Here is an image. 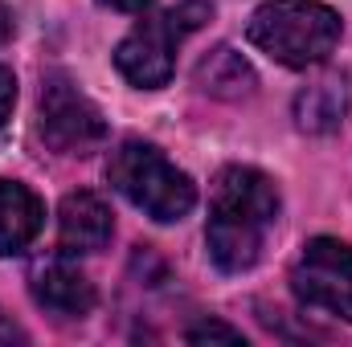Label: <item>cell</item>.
Returning a JSON list of instances; mask_svg holds the SVG:
<instances>
[{"label": "cell", "mask_w": 352, "mask_h": 347, "mask_svg": "<svg viewBox=\"0 0 352 347\" xmlns=\"http://www.w3.org/2000/svg\"><path fill=\"white\" fill-rule=\"evenodd\" d=\"M278 221V188L254 168H226L209 200V258L226 274H242L263 258L266 233Z\"/></svg>", "instance_id": "obj_1"}, {"label": "cell", "mask_w": 352, "mask_h": 347, "mask_svg": "<svg viewBox=\"0 0 352 347\" xmlns=\"http://www.w3.org/2000/svg\"><path fill=\"white\" fill-rule=\"evenodd\" d=\"M250 41L278 66L307 70L328 62L340 41V12L320 0H266L250 16Z\"/></svg>", "instance_id": "obj_2"}, {"label": "cell", "mask_w": 352, "mask_h": 347, "mask_svg": "<svg viewBox=\"0 0 352 347\" xmlns=\"http://www.w3.org/2000/svg\"><path fill=\"white\" fill-rule=\"evenodd\" d=\"M111 184L135 204L144 208L152 221L168 225L192 213L197 204V188L192 180L176 168L173 160L156 147V143H144V139H127L111 152V164H107Z\"/></svg>", "instance_id": "obj_3"}, {"label": "cell", "mask_w": 352, "mask_h": 347, "mask_svg": "<svg viewBox=\"0 0 352 347\" xmlns=\"http://www.w3.org/2000/svg\"><path fill=\"white\" fill-rule=\"evenodd\" d=\"M213 16V4L209 0H184L168 12H156V16H144L115 49V66L119 74L140 90H160L168 86L176 70V45L197 33L205 21Z\"/></svg>", "instance_id": "obj_4"}, {"label": "cell", "mask_w": 352, "mask_h": 347, "mask_svg": "<svg viewBox=\"0 0 352 347\" xmlns=\"http://www.w3.org/2000/svg\"><path fill=\"white\" fill-rule=\"evenodd\" d=\"M41 139L58 156H90L107 139V119L66 74H50L41 86Z\"/></svg>", "instance_id": "obj_5"}, {"label": "cell", "mask_w": 352, "mask_h": 347, "mask_svg": "<svg viewBox=\"0 0 352 347\" xmlns=\"http://www.w3.org/2000/svg\"><path fill=\"white\" fill-rule=\"evenodd\" d=\"M291 290L303 307L328 311L352 323V246L336 237H316L291 270Z\"/></svg>", "instance_id": "obj_6"}, {"label": "cell", "mask_w": 352, "mask_h": 347, "mask_svg": "<svg viewBox=\"0 0 352 347\" xmlns=\"http://www.w3.org/2000/svg\"><path fill=\"white\" fill-rule=\"evenodd\" d=\"M29 294L58 319H82L94 311V282L66 258H41L29 270Z\"/></svg>", "instance_id": "obj_7"}, {"label": "cell", "mask_w": 352, "mask_h": 347, "mask_svg": "<svg viewBox=\"0 0 352 347\" xmlns=\"http://www.w3.org/2000/svg\"><path fill=\"white\" fill-rule=\"evenodd\" d=\"M115 233L111 208L94 192H70L58 208V241L62 254H98Z\"/></svg>", "instance_id": "obj_8"}, {"label": "cell", "mask_w": 352, "mask_h": 347, "mask_svg": "<svg viewBox=\"0 0 352 347\" xmlns=\"http://www.w3.org/2000/svg\"><path fill=\"white\" fill-rule=\"evenodd\" d=\"M344 115H349V78L344 74H324L295 94V123L307 135L336 131L344 123Z\"/></svg>", "instance_id": "obj_9"}, {"label": "cell", "mask_w": 352, "mask_h": 347, "mask_svg": "<svg viewBox=\"0 0 352 347\" xmlns=\"http://www.w3.org/2000/svg\"><path fill=\"white\" fill-rule=\"evenodd\" d=\"M41 225H45L41 200L16 180H0V254L29 250Z\"/></svg>", "instance_id": "obj_10"}, {"label": "cell", "mask_w": 352, "mask_h": 347, "mask_svg": "<svg viewBox=\"0 0 352 347\" xmlns=\"http://www.w3.org/2000/svg\"><path fill=\"white\" fill-rule=\"evenodd\" d=\"M197 86L205 90V94H213V98H221V102H238V98H250V94H254L258 78H254V66H250L238 49L217 45V49H209V53L201 58V66H197Z\"/></svg>", "instance_id": "obj_11"}, {"label": "cell", "mask_w": 352, "mask_h": 347, "mask_svg": "<svg viewBox=\"0 0 352 347\" xmlns=\"http://www.w3.org/2000/svg\"><path fill=\"white\" fill-rule=\"evenodd\" d=\"M184 339H188V344H242V331L205 319V323H192V327L184 331Z\"/></svg>", "instance_id": "obj_12"}, {"label": "cell", "mask_w": 352, "mask_h": 347, "mask_svg": "<svg viewBox=\"0 0 352 347\" xmlns=\"http://www.w3.org/2000/svg\"><path fill=\"white\" fill-rule=\"evenodd\" d=\"M12 102H16V78H12L8 66H0V127H4V119L12 115Z\"/></svg>", "instance_id": "obj_13"}, {"label": "cell", "mask_w": 352, "mask_h": 347, "mask_svg": "<svg viewBox=\"0 0 352 347\" xmlns=\"http://www.w3.org/2000/svg\"><path fill=\"white\" fill-rule=\"evenodd\" d=\"M21 339H25V335H21V327L0 311V347H4V344H21Z\"/></svg>", "instance_id": "obj_14"}, {"label": "cell", "mask_w": 352, "mask_h": 347, "mask_svg": "<svg viewBox=\"0 0 352 347\" xmlns=\"http://www.w3.org/2000/svg\"><path fill=\"white\" fill-rule=\"evenodd\" d=\"M102 8H115V12H144L152 0H98Z\"/></svg>", "instance_id": "obj_15"}, {"label": "cell", "mask_w": 352, "mask_h": 347, "mask_svg": "<svg viewBox=\"0 0 352 347\" xmlns=\"http://www.w3.org/2000/svg\"><path fill=\"white\" fill-rule=\"evenodd\" d=\"M8 33H12V16H8V12H4V8H0V41H4V37H8Z\"/></svg>", "instance_id": "obj_16"}]
</instances>
